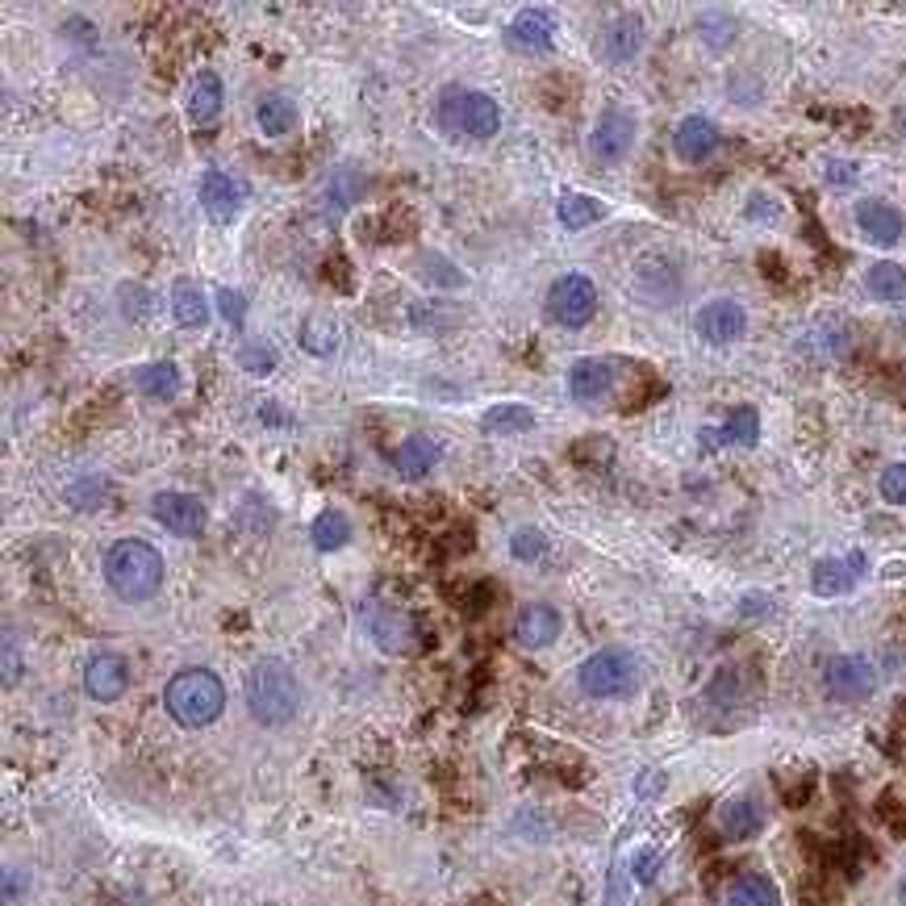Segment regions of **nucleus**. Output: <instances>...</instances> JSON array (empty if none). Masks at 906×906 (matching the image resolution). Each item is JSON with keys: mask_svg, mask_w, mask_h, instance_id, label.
I'll return each instance as SVG.
<instances>
[{"mask_svg": "<svg viewBox=\"0 0 906 906\" xmlns=\"http://www.w3.org/2000/svg\"><path fill=\"white\" fill-rule=\"evenodd\" d=\"M201 209H206L213 222L239 218V209H243V185L222 168L206 171V176H201Z\"/></svg>", "mask_w": 906, "mask_h": 906, "instance_id": "19", "label": "nucleus"}, {"mask_svg": "<svg viewBox=\"0 0 906 906\" xmlns=\"http://www.w3.org/2000/svg\"><path fill=\"white\" fill-rule=\"evenodd\" d=\"M614 377H619V368H614L610 359L586 356L568 368V393H572V401H581V405H598V401L610 397Z\"/></svg>", "mask_w": 906, "mask_h": 906, "instance_id": "15", "label": "nucleus"}, {"mask_svg": "<svg viewBox=\"0 0 906 906\" xmlns=\"http://www.w3.org/2000/svg\"><path fill=\"white\" fill-rule=\"evenodd\" d=\"M852 218H856V230H861L873 246H898L903 243L906 213L894 206V201H886V197H865V201H856Z\"/></svg>", "mask_w": 906, "mask_h": 906, "instance_id": "11", "label": "nucleus"}, {"mask_svg": "<svg viewBox=\"0 0 906 906\" xmlns=\"http://www.w3.org/2000/svg\"><path fill=\"white\" fill-rule=\"evenodd\" d=\"M643 21L640 13H614V18L602 25V34H598V55L610 63V67H623V63H631V59L643 51Z\"/></svg>", "mask_w": 906, "mask_h": 906, "instance_id": "13", "label": "nucleus"}, {"mask_svg": "<svg viewBox=\"0 0 906 906\" xmlns=\"http://www.w3.org/2000/svg\"><path fill=\"white\" fill-rule=\"evenodd\" d=\"M823 180H828L831 189H852L861 180V168L849 164V159H831L828 168H823Z\"/></svg>", "mask_w": 906, "mask_h": 906, "instance_id": "41", "label": "nucleus"}, {"mask_svg": "<svg viewBox=\"0 0 906 906\" xmlns=\"http://www.w3.org/2000/svg\"><path fill=\"white\" fill-rule=\"evenodd\" d=\"M117 302H122V309L130 314V322H147V314H151V293H147L143 284H122Z\"/></svg>", "mask_w": 906, "mask_h": 906, "instance_id": "39", "label": "nucleus"}, {"mask_svg": "<svg viewBox=\"0 0 906 906\" xmlns=\"http://www.w3.org/2000/svg\"><path fill=\"white\" fill-rule=\"evenodd\" d=\"M739 34V21L731 18V13H718V9H710V13H702L698 18V39L710 46V51H723V46H731Z\"/></svg>", "mask_w": 906, "mask_h": 906, "instance_id": "34", "label": "nucleus"}, {"mask_svg": "<svg viewBox=\"0 0 906 906\" xmlns=\"http://www.w3.org/2000/svg\"><path fill=\"white\" fill-rule=\"evenodd\" d=\"M309 539H314L318 551H339L347 548V539H351V523H347L339 510H322L318 518H314V527H309Z\"/></svg>", "mask_w": 906, "mask_h": 906, "instance_id": "32", "label": "nucleus"}, {"mask_svg": "<svg viewBox=\"0 0 906 906\" xmlns=\"http://www.w3.org/2000/svg\"><path fill=\"white\" fill-rule=\"evenodd\" d=\"M25 894V873L18 868H4V906H13Z\"/></svg>", "mask_w": 906, "mask_h": 906, "instance_id": "44", "label": "nucleus"}, {"mask_svg": "<svg viewBox=\"0 0 906 906\" xmlns=\"http://www.w3.org/2000/svg\"><path fill=\"white\" fill-rule=\"evenodd\" d=\"M681 264L664 251H643L640 260L631 264V297L652 309H668L681 302Z\"/></svg>", "mask_w": 906, "mask_h": 906, "instance_id": "6", "label": "nucleus"}, {"mask_svg": "<svg viewBox=\"0 0 906 906\" xmlns=\"http://www.w3.org/2000/svg\"><path fill=\"white\" fill-rule=\"evenodd\" d=\"M556 218H560L565 230H589L605 218V206L593 201V197H586V192H565V197L556 201Z\"/></svg>", "mask_w": 906, "mask_h": 906, "instance_id": "28", "label": "nucleus"}, {"mask_svg": "<svg viewBox=\"0 0 906 906\" xmlns=\"http://www.w3.org/2000/svg\"><path fill=\"white\" fill-rule=\"evenodd\" d=\"M548 314L551 322H560L568 330H581L598 314V284L589 281L586 272H568L551 284L548 293Z\"/></svg>", "mask_w": 906, "mask_h": 906, "instance_id": "7", "label": "nucleus"}, {"mask_svg": "<svg viewBox=\"0 0 906 906\" xmlns=\"http://www.w3.org/2000/svg\"><path fill=\"white\" fill-rule=\"evenodd\" d=\"M903 138H906V114H903Z\"/></svg>", "mask_w": 906, "mask_h": 906, "instance_id": "47", "label": "nucleus"}, {"mask_svg": "<svg viewBox=\"0 0 906 906\" xmlns=\"http://www.w3.org/2000/svg\"><path fill=\"white\" fill-rule=\"evenodd\" d=\"M718 143H723V134H718V126L706 114L681 117L677 130H673V151H677L685 164H706V159L718 151Z\"/></svg>", "mask_w": 906, "mask_h": 906, "instance_id": "16", "label": "nucleus"}, {"mask_svg": "<svg viewBox=\"0 0 906 906\" xmlns=\"http://www.w3.org/2000/svg\"><path fill=\"white\" fill-rule=\"evenodd\" d=\"M439 464V443L431 434H410L405 443H397L393 452V473L401 481H422Z\"/></svg>", "mask_w": 906, "mask_h": 906, "instance_id": "23", "label": "nucleus"}, {"mask_svg": "<svg viewBox=\"0 0 906 906\" xmlns=\"http://www.w3.org/2000/svg\"><path fill=\"white\" fill-rule=\"evenodd\" d=\"M105 581L122 602H147L164 586V556L147 539H117L105 551Z\"/></svg>", "mask_w": 906, "mask_h": 906, "instance_id": "2", "label": "nucleus"}, {"mask_svg": "<svg viewBox=\"0 0 906 906\" xmlns=\"http://www.w3.org/2000/svg\"><path fill=\"white\" fill-rule=\"evenodd\" d=\"M823 689L828 698L835 702H865L873 698L877 689V668L868 656H856V652H844V656H831L828 668H823Z\"/></svg>", "mask_w": 906, "mask_h": 906, "instance_id": "8", "label": "nucleus"}, {"mask_svg": "<svg viewBox=\"0 0 906 906\" xmlns=\"http://www.w3.org/2000/svg\"><path fill=\"white\" fill-rule=\"evenodd\" d=\"M18 673H21V656H18V631L4 626V689L18 685Z\"/></svg>", "mask_w": 906, "mask_h": 906, "instance_id": "42", "label": "nucleus"}, {"mask_svg": "<svg viewBox=\"0 0 906 906\" xmlns=\"http://www.w3.org/2000/svg\"><path fill=\"white\" fill-rule=\"evenodd\" d=\"M364 623L372 631V640H377L380 647H389V652H405V647L414 643V623H410L401 610H393V605L368 602L364 605Z\"/></svg>", "mask_w": 906, "mask_h": 906, "instance_id": "21", "label": "nucleus"}, {"mask_svg": "<svg viewBox=\"0 0 906 906\" xmlns=\"http://www.w3.org/2000/svg\"><path fill=\"white\" fill-rule=\"evenodd\" d=\"M151 514H155V523H164V527H168L171 535H180V539H197L209 523L206 506H201L197 497H189V493H176V489L155 493Z\"/></svg>", "mask_w": 906, "mask_h": 906, "instance_id": "12", "label": "nucleus"}, {"mask_svg": "<svg viewBox=\"0 0 906 906\" xmlns=\"http://www.w3.org/2000/svg\"><path fill=\"white\" fill-rule=\"evenodd\" d=\"M715 828L723 831V840H752L756 831L765 828V811L756 807V798H727L715 811Z\"/></svg>", "mask_w": 906, "mask_h": 906, "instance_id": "22", "label": "nucleus"}, {"mask_svg": "<svg viewBox=\"0 0 906 906\" xmlns=\"http://www.w3.org/2000/svg\"><path fill=\"white\" fill-rule=\"evenodd\" d=\"M898 898L906 903V873H903V882H898Z\"/></svg>", "mask_w": 906, "mask_h": 906, "instance_id": "46", "label": "nucleus"}, {"mask_svg": "<svg viewBox=\"0 0 906 906\" xmlns=\"http://www.w3.org/2000/svg\"><path fill=\"white\" fill-rule=\"evenodd\" d=\"M485 434H523L535 426V410L530 405H493L489 414L481 418Z\"/></svg>", "mask_w": 906, "mask_h": 906, "instance_id": "33", "label": "nucleus"}, {"mask_svg": "<svg viewBox=\"0 0 906 906\" xmlns=\"http://www.w3.org/2000/svg\"><path fill=\"white\" fill-rule=\"evenodd\" d=\"M434 114L452 134L473 138V143H485L502 130V105L489 93H473V88H447L439 96Z\"/></svg>", "mask_w": 906, "mask_h": 906, "instance_id": "4", "label": "nucleus"}, {"mask_svg": "<svg viewBox=\"0 0 906 906\" xmlns=\"http://www.w3.org/2000/svg\"><path fill=\"white\" fill-rule=\"evenodd\" d=\"M218 314H222V322H230V326H243L246 297L239 288H218Z\"/></svg>", "mask_w": 906, "mask_h": 906, "instance_id": "40", "label": "nucleus"}, {"mask_svg": "<svg viewBox=\"0 0 906 906\" xmlns=\"http://www.w3.org/2000/svg\"><path fill=\"white\" fill-rule=\"evenodd\" d=\"M84 689L93 702H117L130 689V664L117 652H96L93 661L84 664Z\"/></svg>", "mask_w": 906, "mask_h": 906, "instance_id": "14", "label": "nucleus"}, {"mask_svg": "<svg viewBox=\"0 0 906 906\" xmlns=\"http://www.w3.org/2000/svg\"><path fill=\"white\" fill-rule=\"evenodd\" d=\"M222 105H227V84L218 72H197L189 84V96H185V114H189L192 126H213L222 117Z\"/></svg>", "mask_w": 906, "mask_h": 906, "instance_id": "20", "label": "nucleus"}, {"mask_svg": "<svg viewBox=\"0 0 906 906\" xmlns=\"http://www.w3.org/2000/svg\"><path fill=\"white\" fill-rule=\"evenodd\" d=\"M727 906H781V894H777L773 877L744 873V877H736L731 889H727Z\"/></svg>", "mask_w": 906, "mask_h": 906, "instance_id": "30", "label": "nucleus"}, {"mask_svg": "<svg viewBox=\"0 0 906 906\" xmlns=\"http://www.w3.org/2000/svg\"><path fill=\"white\" fill-rule=\"evenodd\" d=\"M255 122H260V130H264L267 138H281V134H288L297 126V105L284 93H267L264 101L255 105Z\"/></svg>", "mask_w": 906, "mask_h": 906, "instance_id": "31", "label": "nucleus"}, {"mask_svg": "<svg viewBox=\"0 0 906 906\" xmlns=\"http://www.w3.org/2000/svg\"><path fill=\"white\" fill-rule=\"evenodd\" d=\"M756 439H760V414L752 405L731 410L723 418V426L710 434V443H723V447H756Z\"/></svg>", "mask_w": 906, "mask_h": 906, "instance_id": "26", "label": "nucleus"}, {"mask_svg": "<svg viewBox=\"0 0 906 906\" xmlns=\"http://www.w3.org/2000/svg\"><path fill=\"white\" fill-rule=\"evenodd\" d=\"M246 710L264 727H284L302 710V681L276 656H264L246 668Z\"/></svg>", "mask_w": 906, "mask_h": 906, "instance_id": "1", "label": "nucleus"}, {"mask_svg": "<svg viewBox=\"0 0 906 906\" xmlns=\"http://www.w3.org/2000/svg\"><path fill=\"white\" fill-rule=\"evenodd\" d=\"M877 493L886 506H906V464H889L877 481Z\"/></svg>", "mask_w": 906, "mask_h": 906, "instance_id": "38", "label": "nucleus"}, {"mask_svg": "<svg viewBox=\"0 0 906 906\" xmlns=\"http://www.w3.org/2000/svg\"><path fill=\"white\" fill-rule=\"evenodd\" d=\"M664 786H668V777L647 769V773H640V781H635V793H640V798H652V793H661Z\"/></svg>", "mask_w": 906, "mask_h": 906, "instance_id": "45", "label": "nucleus"}, {"mask_svg": "<svg viewBox=\"0 0 906 906\" xmlns=\"http://www.w3.org/2000/svg\"><path fill=\"white\" fill-rule=\"evenodd\" d=\"M134 384L143 389V397H155V401H171V397L185 389V384H180V368H176L171 359H155L147 368H138V372H134Z\"/></svg>", "mask_w": 906, "mask_h": 906, "instance_id": "27", "label": "nucleus"}, {"mask_svg": "<svg viewBox=\"0 0 906 906\" xmlns=\"http://www.w3.org/2000/svg\"><path fill=\"white\" fill-rule=\"evenodd\" d=\"M164 702H168V715L180 727H209L227 710V685L209 668H185V673H176L168 681Z\"/></svg>", "mask_w": 906, "mask_h": 906, "instance_id": "3", "label": "nucleus"}, {"mask_svg": "<svg viewBox=\"0 0 906 906\" xmlns=\"http://www.w3.org/2000/svg\"><path fill=\"white\" fill-rule=\"evenodd\" d=\"M560 626H565V619H560V610L548 602H530L518 610V619H514V640L523 643V647H530V652H539V647H548V643L560 640Z\"/></svg>", "mask_w": 906, "mask_h": 906, "instance_id": "18", "label": "nucleus"}, {"mask_svg": "<svg viewBox=\"0 0 906 906\" xmlns=\"http://www.w3.org/2000/svg\"><path fill=\"white\" fill-rule=\"evenodd\" d=\"M239 368L251 372V377H267V372L276 368V347H267V343H243V347H239Z\"/></svg>", "mask_w": 906, "mask_h": 906, "instance_id": "37", "label": "nucleus"}, {"mask_svg": "<svg viewBox=\"0 0 906 906\" xmlns=\"http://www.w3.org/2000/svg\"><path fill=\"white\" fill-rule=\"evenodd\" d=\"M302 347L309 356H335L339 351V326L330 318H309L302 326Z\"/></svg>", "mask_w": 906, "mask_h": 906, "instance_id": "35", "label": "nucleus"}, {"mask_svg": "<svg viewBox=\"0 0 906 906\" xmlns=\"http://www.w3.org/2000/svg\"><path fill=\"white\" fill-rule=\"evenodd\" d=\"M577 681L589 698H626L640 685V661L626 647H602L581 661Z\"/></svg>", "mask_w": 906, "mask_h": 906, "instance_id": "5", "label": "nucleus"}, {"mask_svg": "<svg viewBox=\"0 0 906 906\" xmlns=\"http://www.w3.org/2000/svg\"><path fill=\"white\" fill-rule=\"evenodd\" d=\"M510 42L527 51H548L556 42V18L548 9H518L510 21Z\"/></svg>", "mask_w": 906, "mask_h": 906, "instance_id": "24", "label": "nucleus"}, {"mask_svg": "<svg viewBox=\"0 0 906 906\" xmlns=\"http://www.w3.org/2000/svg\"><path fill=\"white\" fill-rule=\"evenodd\" d=\"M635 114L631 109H605L593 130H589V155L598 164H623L631 147H635Z\"/></svg>", "mask_w": 906, "mask_h": 906, "instance_id": "9", "label": "nucleus"}, {"mask_svg": "<svg viewBox=\"0 0 906 906\" xmlns=\"http://www.w3.org/2000/svg\"><path fill=\"white\" fill-rule=\"evenodd\" d=\"M861 572H865V551H849L844 560L828 556L811 568V589L819 598H844V593H852Z\"/></svg>", "mask_w": 906, "mask_h": 906, "instance_id": "17", "label": "nucleus"}, {"mask_svg": "<svg viewBox=\"0 0 906 906\" xmlns=\"http://www.w3.org/2000/svg\"><path fill=\"white\" fill-rule=\"evenodd\" d=\"M694 330H698V339L710 343V347H731V343L744 339L748 314H744V305L731 302V297H715V302H706L698 314H694Z\"/></svg>", "mask_w": 906, "mask_h": 906, "instance_id": "10", "label": "nucleus"}, {"mask_svg": "<svg viewBox=\"0 0 906 906\" xmlns=\"http://www.w3.org/2000/svg\"><path fill=\"white\" fill-rule=\"evenodd\" d=\"M661 852L656 849H643L640 856H635V882H640V886H652V882H656V873H661Z\"/></svg>", "mask_w": 906, "mask_h": 906, "instance_id": "43", "label": "nucleus"}, {"mask_svg": "<svg viewBox=\"0 0 906 906\" xmlns=\"http://www.w3.org/2000/svg\"><path fill=\"white\" fill-rule=\"evenodd\" d=\"M510 556H514V560H523V565H535V560H544V556H548V535H544V530H535V527L514 530Z\"/></svg>", "mask_w": 906, "mask_h": 906, "instance_id": "36", "label": "nucleus"}, {"mask_svg": "<svg viewBox=\"0 0 906 906\" xmlns=\"http://www.w3.org/2000/svg\"><path fill=\"white\" fill-rule=\"evenodd\" d=\"M171 318H176V326H185V330H201L209 322V305L192 281H180L171 288Z\"/></svg>", "mask_w": 906, "mask_h": 906, "instance_id": "29", "label": "nucleus"}, {"mask_svg": "<svg viewBox=\"0 0 906 906\" xmlns=\"http://www.w3.org/2000/svg\"><path fill=\"white\" fill-rule=\"evenodd\" d=\"M865 288L873 302H886V305L906 302V267L894 264V260H877V264L865 272Z\"/></svg>", "mask_w": 906, "mask_h": 906, "instance_id": "25", "label": "nucleus"}]
</instances>
